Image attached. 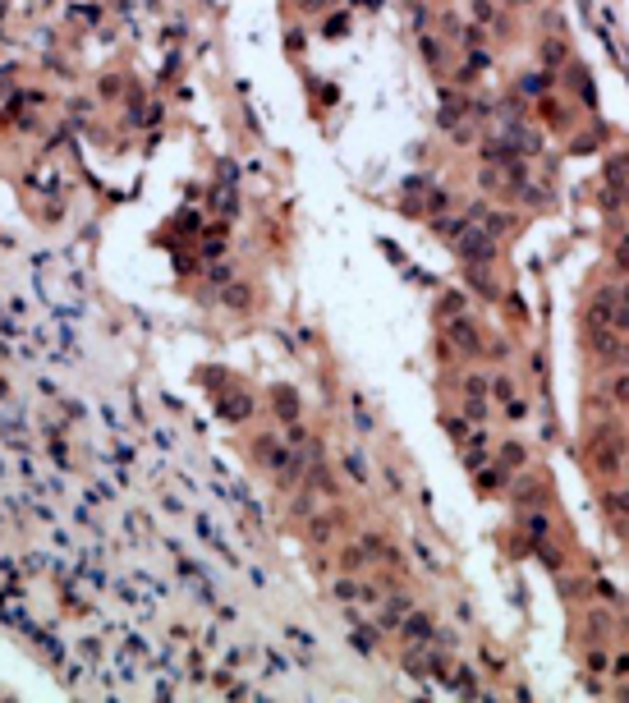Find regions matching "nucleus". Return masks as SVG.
<instances>
[{"instance_id": "1", "label": "nucleus", "mask_w": 629, "mask_h": 703, "mask_svg": "<svg viewBox=\"0 0 629 703\" xmlns=\"http://www.w3.org/2000/svg\"><path fill=\"white\" fill-rule=\"evenodd\" d=\"M455 249H460V258L469 267H487V262H497V235H487L478 221H469L460 235H455Z\"/></svg>"}, {"instance_id": "2", "label": "nucleus", "mask_w": 629, "mask_h": 703, "mask_svg": "<svg viewBox=\"0 0 629 703\" xmlns=\"http://www.w3.org/2000/svg\"><path fill=\"white\" fill-rule=\"evenodd\" d=\"M400 630H404L409 649H414V644H418V649H423V644H427V639L437 635V626H432V616H427V612H409L404 621H400Z\"/></svg>"}, {"instance_id": "3", "label": "nucleus", "mask_w": 629, "mask_h": 703, "mask_svg": "<svg viewBox=\"0 0 629 703\" xmlns=\"http://www.w3.org/2000/svg\"><path fill=\"white\" fill-rule=\"evenodd\" d=\"M450 341L460 345L464 354H478V350H483V341H478V327L464 318V313H460V318H450Z\"/></svg>"}, {"instance_id": "4", "label": "nucleus", "mask_w": 629, "mask_h": 703, "mask_svg": "<svg viewBox=\"0 0 629 703\" xmlns=\"http://www.w3.org/2000/svg\"><path fill=\"white\" fill-rule=\"evenodd\" d=\"M607 184L620 188V193H629V147H620V152L607 156Z\"/></svg>"}, {"instance_id": "5", "label": "nucleus", "mask_w": 629, "mask_h": 703, "mask_svg": "<svg viewBox=\"0 0 629 703\" xmlns=\"http://www.w3.org/2000/svg\"><path fill=\"white\" fill-rule=\"evenodd\" d=\"M519 92H524V97H547V92H552V69H529V74L519 78Z\"/></svg>"}, {"instance_id": "6", "label": "nucleus", "mask_w": 629, "mask_h": 703, "mask_svg": "<svg viewBox=\"0 0 629 703\" xmlns=\"http://www.w3.org/2000/svg\"><path fill=\"white\" fill-rule=\"evenodd\" d=\"M478 487H483V492H506V487H510V469H506V464H492V469L483 464V469H478Z\"/></svg>"}, {"instance_id": "7", "label": "nucleus", "mask_w": 629, "mask_h": 703, "mask_svg": "<svg viewBox=\"0 0 629 703\" xmlns=\"http://www.w3.org/2000/svg\"><path fill=\"white\" fill-rule=\"evenodd\" d=\"M469 446H464V469H483L487 464V437L483 432H473V437H464Z\"/></svg>"}, {"instance_id": "8", "label": "nucleus", "mask_w": 629, "mask_h": 703, "mask_svg": "<svg viewBox=\"0 0 629 703\" xmlns=\"http://www.w3.org/2000/svg\"><path fill=\"white\" fill-rule=\"evenodd\" d=\"M524 528H529V538L538 542V538H547V533H552V519L542 515V510H529V515H524Z\"/></svg>"}, {"instance_id": "9", "label": "nucleus", "mask_w": 629, "mask_h": 703, "mask_svg": "<svg viewBox=\"0 0 629 703\" xmlns=\"http://www.w3.org/2000/svg\"><path fill=\"white\" fill-rule=\"evenodd\" d=\"M464 308H469V299H464V295H455V290H450V295H446L441 304H437V318H446V322H450V318H460Z\"/></svg>"}, {"instance_id": "10", "label": "nucleus", "mask_w": 629, "mask_h": 703, "mask_svg": "<svg viewBox=\"0 0 629 703\" xmlns=\"http://www.w3.org/2000/svg\"><path fill=\"white\" fill-rule=\"evenodd\" d=\"M460 409H464V418H469V423H487V396H469Z\"/></svg>"}, {"instance_id": "11", "label": "nucleus", "mask_w": 629, "mask_h": 703, "mask_svg": "<svg viewBox=\"0 0 629 703\" xmlns=\"http://www.w3.org/2000/svg\"><path fill=\"white\" fill-rule=\"evenodd\" d=\"M611 262H616L620 272L629 276V230H620V235H616V249H611Z\"/></svg>"}, {"instance_id": "12", "label": "nucleus", "mask_w": 629, "mask_h": 703, "mask_svg": "<svg viewBox=\"0 0 629 703\" xmlns=\"http://www.w3.org/2000/svg\"><path fill=\"white\" fill-rule=\"evenodd\" d=\"M524 460H529V451H524L519 441H506V446H501V464H506V469H519Z\"/></svg>"}, {"instance_id": "13", "label": "nucleus", "mask_w": 629, "mask_h": 703, "mask_svg": "<svg viewBox=\"0 0 629 703\" xmlns=\"http://www.w3.org/2000/svg\"><path fill=\"white\" fill-rule=\"evenodd\" d=\"M561 60H565V42H556V37H552V42H542V69H556Z\"/></svg>"}, {"instance_id": "14", "label": "nucleus", "mask_w": 629, "mask_h": 703, "mask_svg": "<svg viewBox=\"0 0 629 703\" xmlns=\"http://www.w3.org/2000/svg\"><path fill=\"white\" fill-rule=\"evenodd\" d=\"M607 630H611V616H607V612H593V616H588V639H593V644H597V639H607Z\"/></svg>"}, {"instance_id": "15", "label": "nucleus", "mask_w": 629, "mask_h": 703, "mask_svg": "<svg viewBox=\"0 0 629 703\" xmlns=\"http://www.w3.org/2000/svg\"><path fill=\"white\" fill-rule=\"evenodd\" d=\"M473 19L483 23V28H492V23H501V14H497V5H492V0H473Z\"/></svg>"}, {"instance_id": "16", "label": "nucleus", "mask_w": 629, "mask_h": 703, "mask_svg": "<svg viewBox=\"0 0 629 703\" xmlns=\"http://www.w3.org/2000/svg\"><path fill=\"white\" fill-rule=\"evenodd\" d=\"M510 496H515L519 505H529V501H538V483H533V478H519V483H515V492H510Z\"/></svg>"}, {"instance_id": "17", "label": "nucleus", "mask_w": 629, "mask_h": 703, "mask_svg": "<svg viewBox=\"0 0 629 703\" xmlns=\"http://www.w3.org/2000/svg\"><path fill=\"white\" fill-rule=\"evenodd\" d=\"M607 510H611L616 519H625V515H629V492H611V496H607Z\"/></svg>"}, {"instance_id": "18", "label": "nucleus", "mask_w": 629, "mask_h": 703, "mask_svg": "<svg viewBox=\"0 0 629 703\" xmlns=\"http://www.w3.org/2000/svg\"><path fill=\"white\" fill-rule=\"evenodd\" d=\"M492 396H497V400H515V382H510V377L501 373L497 382H492Z\"/></svg>"}, {"instance_id": "19", "label": "nucleus", "mask_w": 629, "mask_h": 703, "mask_svg": "<svg viewBox=\"0 0 629 703\" xmlns=\"http://www.w3.org/2000/svg\"><path fill=\"white\" fill-rule=\"evenodd\" d=\"M611 681H629V653H620V658H611Z\"/></svg>"}, {"instance_id": "20", "label": "nucleus", "mask_w": 629, "mask_h": 703, "mask_svg": "<svg viewBox=\"0 0 629 703\" xmlns=\"http://www.w3.org/2000/svg\"><path fill=\"white\" fill-rule=\"evenodd\" d=\"M611 396H616V405H629V373H620L611 382Z\"/></svg>"}, {"instance_id": "21", "label": "nucleus", "mask_w": 629, "mask_h": 703, "mask_svg": "<svg viewBox=\"0 0 629 703\" xmlns=\"http://www.w3.org/2000/svg\"><path fill=\"white\" fill-rule=\"evenodd\" d=\"M335 598H344V602H349V598H363V584H349V579H340V584H335Z\"/></svg>"}, {"instance_id": "22", "label": "nucleus", "mask_w": 629, "mask_h": 703, "mask_svg": "<svg viewBox=\"0 0 629 703\" xmlns=\"http://www.w3.org/2000/svg\"><path fill=\"white\" fill-rule=\"evenodd\" d=\"M524 414H529V400H506V418H515V423H519V418H524Z\"/></svg>"}, {"instance_id": "23", "label": "nucleus", "mask_w": 629, "mask_h": 703, "mask_svg": "<svg viewBox=\"0 0 629 703\" xmlns=\"http://www.w3.org/2000/svg\"><path fill=\"white\" fill-rule=\"evenodd\" d=\"M593 589H597V598H602V602H616V598H620V593H616V584H611V579H597Z\"/></svg>"}, {"instance_id": "24", "label": "nucleus", "mask_w": 629, "mask_h": 703, "mask_svg": "<svg viewBox=\"0 0 629 703\" xmlns=\"http://www.w3.org/2000/svg\"><path fill=\"white\" fill-rule=\"evenodd\" d=\"M446 428H450V437H469V418H446Z\"/></svg>"}, {"instance_id": "25", "label": "nucleus", "mask_w": 629, "mask_h": 703, "mask_svg": "<svg viewBox=\"0 0 629 703\" xmlns=\"http://www.w3.org/2000/svg\"><path fill=\"white\" fill-rule=\"evenodd\" d=\"M607 667H611V662H607V653H602V649L588 653V671H607Z\"/></svg>"}, {"instance_id": "26", "label": "nucleus", "mask_w": 629, "mask_h": 703, "mask_svg": "<svg viewBox=\"0 0 629 703\" xmlns=\"http://www.w3.org/2000/svg\"><path fill=\"white\" fill-rule=\"evenodd\" d=\"M423 55H427V60H432V65H441V46H437V42H432V37H423Z\"/></svg>"}, {"instance_id": "27", "label": "nucleus", "mask_w": 629, "mask_h": 703, "mask_svg": "<svg viewBox=\"0 0 629 703\" xmlns=\"http://www.w3.org/2000/svg\"><path fill=\"white\" fill-rule=\"evenodd\" d=\"M363 561H367V552H358V547H349V552H344V565H349V570H358Z\"/></svg>"}, {"instance_id": "28", "label": "nucleus", "mask_w": 629, "mask_h": 703, "mask_svg": "<svg viewBox=\"0 0 629 703\" xmlns=\"http://www.w3.org/2000/svg\"><path fill=\"white\" fill-rule=\"evenodd\" d=\"M464 386H469V396H487V382L478 373H469V382H464Z\"/></svg>"}, {"instance_id": "29", "label": "nucleus", "mask_w": 629, "mask_h": 703, "mask_svg": "<svg viewBox=\"0 0 629 703\" xmlns=\"http://www.w3.org/2000/svg\"><path fill=\"white\" fill-rule=\"evenodd\" d=\"M303 10H326V0H298Z\"/></svg>"}]
</instances>
